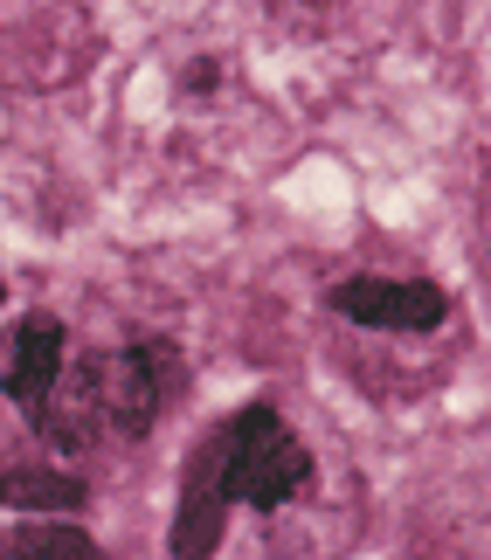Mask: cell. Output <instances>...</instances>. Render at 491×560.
<instances>
[{"instance_id":"cell-8","label":"cell","mask_w":491,"mask_h":560,"mask_svg":"<svg viewBox=\"0 0 491 560\" xmlns=\"http://www.w3.org/2000/svg\"><path fill=\"white\" fill-rule=\"evenodd\" d=\"M215 77H222L215 56H201V70H187V91H215Z\"/></svg>"},{"instance_id":"cell-6","label":"cell","mask_w":491,"mask_h":560,"mask_svg":"<svg viewBox=\"0 0 491 560\" xmlns=\"http://www.w3.org/2000/svg\"><path fill=\"white\" fill-rule=\"evenodd\" d=\"M0 505L21 520H70L91 505V485L62 464H0Z\"/></svg>"},{"instance_id":"cell-2","label":"cell","mask_w":491,"mask_h":560,"mask_svg":"<svg viewBox=\"0 0 491 560\" xmlns=\"http://www.w3.org/2000/svg\"><path fill=\"white\" fill-rule=\"evenodd\" d=\"M91 387H97L104 436H118V443H145V436L160 429V416L180 401V387H187V360H180L174 339H160V332H132L125 347L91 353Z\"/></svg>"},{"instance_id":"cell-9","label":"cell","mask_w":491,"mask_h":560,"mask_svg":"<svg viewBox=\"0 0 491 560\" xmlns=\"http://www.w3.org/2000/svg\"><path fill=\"white\" fill-rule=\"evenodd\" d=\"M0 305H8V277H0Z\"/></svg>"},{"instance_id":"cell-4","label":"cell","mask_w":491,"mask_h":560,"mask_svg":"<svg viewBox=\"0 0 491 560\" xmlns=\"http://www.w3.org/2000/svg\"><path fill=\"white\" fill-rule=\"evenodd\" d=\"M62 368H70V326H62L56 312L14 318V326H8V347H0V395L28 416V429H35L42 408H49Z\"/></svg>"},{"instance_id":"cell-3","label":"cell","mask_w":491,"mask_h":560,"mask_svg":"<svg viewBox=\"0 0 491 560\" xmlns=\"http://www.w3.org/2000/svg\"><path fill=\"white\" fill-rule=\"evenodd\" d=\"M326 305L347 318V326L367 332H436L451 318V291L436 277H388V270H353L326 284Z\"/></svg>"},{"instance_id":"cell-7","label":"cell","mask_w":491,"mask_h":560,"mask_svg":"<svg viewBox=\"0 0 491 560\" xmlns=\"http://www.w3.org/2000/svg\"><path fill=\"white\" fill-rule=\"evenodd\" d=\"M0 560H104V547L77 520H8Z\"/></svg>"},{"instance_id":"cell-1","label":"cell","mask_w":491,"mask_h":560,"mask_svg":"<svg viewBox=\"0 0 491 560\" xmlns=\"http://www.w3.org/2000/svg\"><path fill=\"white\" fill-rule=\"evenodd\" d=\"M208 436H215V464H222L229 505L284 512L297 491L312 485V450H305V436H297L284 416H277V401H243L236 416H222Z\"/></svg>"},{"instance_id":"cell-5","label":"cell","mask_w":491,"mask_h":560,"mask_svg":"<svg viewBox=\"0 0 491 560\" xmlns=\"http://www.w3.org/2000/svg\"><path fill=\"white\" fill-rule=\"evenodd\" d=\"M229 491H222V464H215V436H201V450L180 464V499H174V526H166V553L174 560H215L229 540Z\"/></svg>"}]
</instances>
